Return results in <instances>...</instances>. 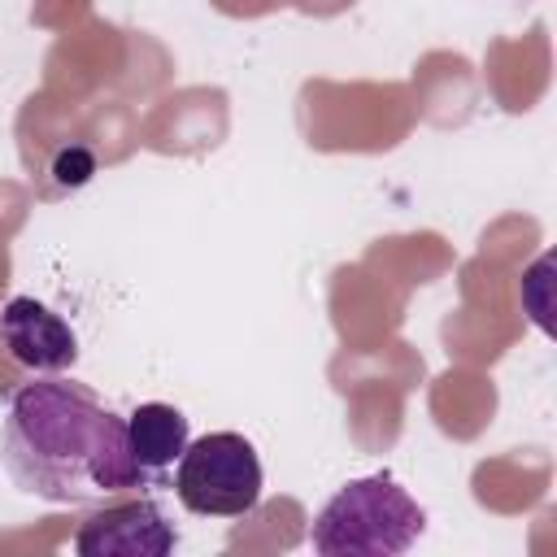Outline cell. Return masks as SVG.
<instances>
[{
    "mask_svg": "<svg viewBox=\"0 0 557 557\" xmlns=\"http://www.w3.org/2000/svg\"><path fill=\"white\" fill-rule=\"evenodd\" d=\"M126 440H131V457L144 470V479H161L187 448V418L183 409L165 405V400H148L135 405L126 418Z\"/></svg>",
    "mask_w": 557,
    "mask_h": 557,
    "instance_id": "obj_6",
    "label": "cell"
},
{
    "mask_svg": "<svg viewBox=\"0 0 557 557\" xmlns=\"http://www.w3.org/2000/svg\"><path fill=\"white\" fill-rule=\"evenodd\" d=\"M0 461L9 479L52 505H100L144 487L131 457L126 418H117L87 383L39 374L9 400Z\"/></svg>",
    "mask_w": 557,
    "mask_h": 557,
    "instance_id": "obj_1",
    "label": "cell"
},
{
    "mask_svg": "<svg viewBox=\"0 0 557 557\" xmlns=\"http://www.w3.org/2000/svg\"><path fill=\"white\" fill-rule=\"evenodd\" d=\"M426 531V509L392 479L366 474L344 483L309 527L322 557H400Z\"/></svg>",
    "mask_w": 557,
    "mask_h": 557,
    "instance_id": "obj_2",
    "label": "cell"
},
{
    "mask_svg": "<svg viewBox=\"0 0 557 557\" xmlns=\"http://www.w3.org/2000/svg\"><path fill=\"white\" fill-rule=\"evenodd\" d=\"M52 174H57V187H83V183L96 174V157H91L83 144H70V148L57 152Z\"/></svg>",
    "mask_w": 557,
    "mask_h": 557,
    "instance_id": "obj_7",
    "label": "cell"
},
{
    "mask_svg": "<svg viewBox=\"0 0 557 557\" xmlns=\"http://www.w3.org/2000/svg\"><path fill=\"white\" fill-rule=\"evenodd\" d=\"M174 496L187 513L200 518H244L261 500V461L257 448L239 431H213L196 444L187 440L178 470H174Z\"/></svg>",
    "mask_w": 557,
    "mask_h": 557,
    "instance_id": "obj_3",
    "label": "cell"
},
{
    "mask_svg": "<svg viewBox=\"0 0 557 557\" xmlns=\"http://www.w3.org/2000/svg\"><path fill=\"white\" fill-rule=\"evenodd\" d=\"M0 344L30 374H61L78 361V335L70 322L35 296H9L0 309Z\"/></svg>",
    "mask_w": 557,
    "mask_h": 557,
    "instance_id": "obj_5",
    "label": "cell"
},
{
    "mask_svg": "<svg viewBox=\"0 0 557 557\" xmlns=\"http://www.w3.org/2000/svg\"><path fill=\"white\" fill-rule=\"evenodd\" d=\"M174 527L148 496L100 500V509L87 513L74 531V553L83 557H165L174 553Z\"/></svg>",
    "mask_w": 557,
    "mask_h": 557,
    "instance_id": "obj_4",
    "label": "cell"
}]
</instances>
